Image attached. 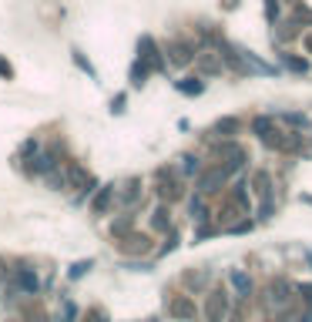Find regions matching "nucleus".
<instances>
[{
  "label": "nucleus",
  "instance_id": "20e7f679",
  "mask_svg": "<svg viewBox=\"0 0 312 322\" xmlns=\"http://www.w3.org/2000/svg\"><path fill=\"white\" fill-rule=\"evenodd\" d=\"M51 165H54V158H51V155H44V158H37V165H34V171H47Z\"/></svg>",
  "mask_w": 312,
  "mask_h": 322
},
{
  "label": "nucleus",
  "instance_id": "f03ea898",
  "mask_svg": "<svg viewBox=\"0 0 312 322\" xmlns=\"http://www.w3.org/2000/svg\"><path fill=\"white\" fill-rule=\"evenodd\" d=\"M178 88L185 91V94H201V81H181Z\"/></svg>",
  "mask_w": 312,
  "mask_h": 322
},
{
  "label": "nucleus",
  "instance_id": "0eeeda50",
  "mask_svg": "<svg viewBox=\"0 0 312 322\" xmlns=\"http://www.w3.org/2000/svg\"><path fill=\"white\" fill-rule=\"evenodd\" d=\"M0 74H11V67L4 64V61H0Z\"/></svg>",
  "mask_w": 312,
  "mask_h": 322
},
{
  "label": "nucleus",
  "instance_id": "423d86ee",
  "mask_svg": "<svg viewBox=\"0 0 312 322\" xmlns=\"http://www.w3.org/2000/svg\"><path fill=\"white\" fill-rule=\"evenodd\" d=\"M268 124H272L268 118H258V121H255V131H258V134H265V131H268Z\"/></svg>",
  "mask_w": 312,
  "mask_h": 322
},
{
  "label": "nucleus",
  "instance_id": "39448f33",
  "mask_svg": "<svg viewBox=\"0 0 312 322\" xmlns=\"http://www.w3.org/2000/svg\"><path fill=\"white\" fill-rule=\"evenodd\" d=\"M289 67H292V71H305L309 64H305V61H299V57H289Z\"/></svg>",
  "mask_w": 312,
  "mask_h": 322
},
{
  "label": "nucleus",
  "instance_id": "6e6552de",
  "mask_svg": "<svg viewBox=\"0 0 312 322\" xmlns=\"http://www.w3.org/2000/svg\"><path fill=\"white\" fill-rule=\"evenodd\" d=\"M305 44H309V47H312V37H309V41H305Z\"/></svg>",
  "mask_w": 312,
  "mask_h": 322
},
{
  "label": "nucleus",
  "instance_id": "f257e3e1",
  "mask_svg": "<svg viewBox=\"0 0 312 322\" xmlns=\"http://www.w3.org/2000/svg\"><path fill=\"white\" fill-rule=\"evenodd\" d=\"M171 61H175V64H188V61H191V51H188L185 44H175V47H171Z\"/></svg>",
  "mask_w": 312,
  "mask_h": 322
},
{
  "label": "nucleus",
  "instance_id": "7ed1b4c3",
  "mask_svg": "<svg viewBox=\"0 0 312 322\" xmlns=\"http://www.w3.org/2000/svg\"><path fill=\"white\" fill-rule=\"evenodd\" d=\"M131 78H134V84H145V78H148V67H145V64H134Z\"/></svg>",
  "mask_w": 312,
  "mask_h": 322
}]
</instances>
